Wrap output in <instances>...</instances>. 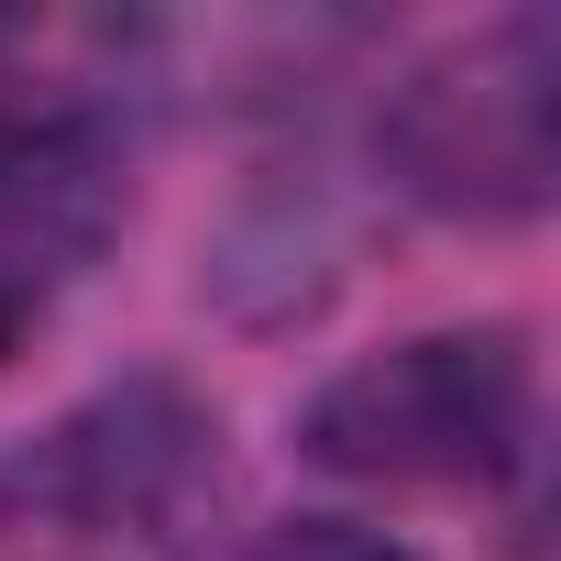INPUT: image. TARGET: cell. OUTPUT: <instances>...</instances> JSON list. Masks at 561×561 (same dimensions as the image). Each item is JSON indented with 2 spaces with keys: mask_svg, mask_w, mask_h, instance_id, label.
Returning <instances> with one entry per match:
<instances>
[{
  "mask_svg": "<svg viewBox=\"0 0 561 561\" xmlns=\"http://www.w3.org/2000/svg\"><path fill=\"white\" fill-rule=\"evenodd\" d=\"M528 342L517 331H419L397 353H364L331 375L298 419V451L342 484H419V495H484L528 462Z\"/></svg>",
  "mask_w": 561,
  "mask_h": 561,
  "instance_id": "obj_1",
  "label": "cell"
},
{
  "mask_svg": "<svg viewBox=\"0 0 561 561\" xmlns=\"http://www.w3.org/2000/svg\"><path fill=\"white\" fill-rule=\"evenodd\" d=\"M561 23L550 12H506L484 23L473 45L430 56L397 111H386V154L419 198L440 209H473V220H517L550 198L561 176Z\"/></svg>",
  "mask_w": 561,
  "mask_h": 561,
  "instance_id": "obj_2",
  "label": "cell"
},
{
  "mask_svg": "<svg viewBox=\"0 0 561 561\" xmlns=\"http://www.w3.org/2000/svg\"><path fill=\"white\" fill-rule=\"evenodd\" d=\"M56 144H67V89L34 67V45L12 23H0V187H23Z\"/></svg>",
  "mask_w": 561,
  "mask_h": 561,
  "instance_id": "obj_3",
  "label": "cell"
},
{
  "mask_svg": "<svg viewBox=\"0 0 561 561\" xmlns=\"http://www.w3.org/2000/svg\"><path fill=\"white\" fill-rule=\"evenodd\" d=\"M264 561H408V550H386V539H364V528L309 517V528H287V539H264Z\"/></svg>",
  "mask_w": 561,
  "mask_h": 561,
  "instance_id": "obj_4",
  "label": "cell"
},
{
  "mask_svg": "<svg viewBox=\"0 0 561 561\" xmlns=\"http://www.w3.org/2000/svg\"><path fill=\"white\" fill-rule=\"evenodd\" d=\"M23 342V287H0V353Z\"/></svg>",
  "mask_w": 561,
  "mask_h": 561,
  "instance_id": "obj_5",
  "label": "cell"
}]
</instances>
